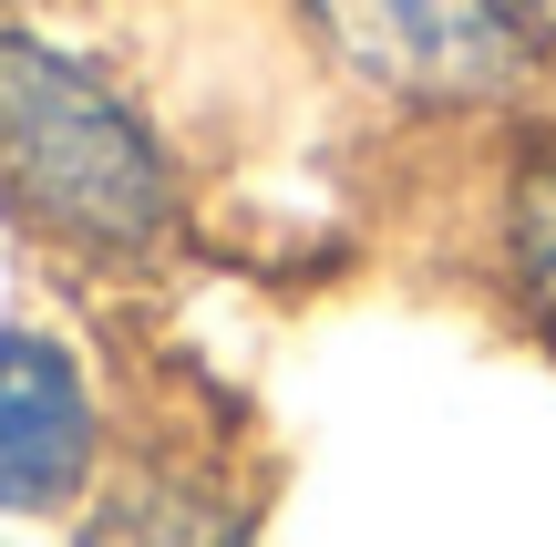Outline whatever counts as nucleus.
Instances as JSON below:
<instances>
[{
  "label": "nucleus",
  "instance_id": "nucleus-5",
  "mask_svg": "<svg viewBox=\"0 0 556 547\" xmlns=\"http://www.w3.org/2000/svg\"><path fill=\"white\" fill-rule=\"evenodd\" d=\"M516 279H526V300H536L546 331H556V165L516 186Z\"/></svg>",
  "mask_w": 556,
  "mask_h": 547
},
{
  "label": "nucleus",
  "instance_id": "nucleus-1",
  "mask_svg": "<svg viewBox=\"0 0 556 547\" xmlns=\"http://www.w3.org/2000/svg\"><path fill=\"white\" fill-rule=\"evenodd\" d=\"M0 207L73 259H144L176 227V165L114 73L0 32Z\"/></svg>",
  "mask_w": 556,
  "mask_h": 547
},
{
  "label": "nucleus",
  "instance_id": "nucleus-6",
  "mask_svg": "<svg viewBox=\"0 0 556 547\" xmlns=\"http://www.w3.org/2000/svg\"><path fill=\"white\" fill-rule=\"evenodd\" d=\"M505 11H516L526 32H556V0H505Z\"/></svg>",
  "mask_w": 556,
  "mask_h": 547
},
{
  "label": "nucleus",
  "instance_id": "nucleus-3",
  "mask_svg": "<svg viewBox=\"0 0 556 547\" xmlns=\"http://www.w3.org/2000/svg\"><path fill=\"white\" fill-rule=\"evenodd\" d=\"M93 475V393L52 331H0V507L41 517Z\"/></svg>",
  "mask_w": 556,
  "mask_h": 547
},
{
  "label": "nucleus",
  "instance_id": "nucleus-4",
  "mask_svg": "<svg viewBox=\"0 0 556 547\" xmlns=\"http://www.w3.org/2000/svg\"><path fill=\"white\" fill-rule=\"evenodd\" d=\"M83 547H248V527H238V507H217L206 486L144 475V486H114L83 517Z\"/></svg>",
  "mask_w": 556,
  "mask_h": 547
},
{
  "label": "nucleus",
  "instance_id": "nucleus-2",
  "mask_svg": "<svg viewBox=\"0 0 556 547\" xmlns=\"http://www.w3.org/2000/svg\"><path fill=\"white\" fill-rule=\"evenodd\" d=\"M330 62L402 103H495L526 83L536 32L505 0H299Z\"/></svg>",
  "mask_w": 556,
  "mask_h": 547
}]
</instances>
